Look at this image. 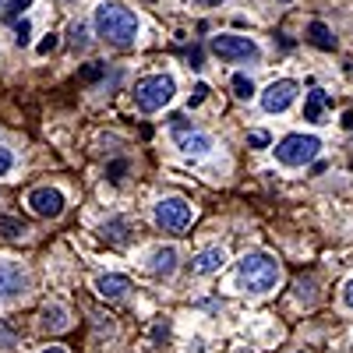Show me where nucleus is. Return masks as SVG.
I'll list each match as a JSON object with an SVG mask.
<instances>
[{
	"label": "nucleus",
	"mask_w": 353,
	"mask_h": 353,
	"mask_svg": "<svg viewBox=\"0 0 353 353\" xmlns=\"http://www.w3.org/2000/svg\"><path fill=\"white\" fill-rule=\"evenodd\" d=\"M176 141H181V149L188 156H205L212 149V138L209 134H201V131H191V134H176Z\"/></svg>",
	"instance_id": "nucleus-13"
},
{
	"label": "nucleus",
	"mask_w": 353,
	"mask_h": 353,
	"mask_svg": "<svg viewBox=\"0 0 353 353\" xmlns=\"http://www.w3.org/2000/svg\"><path fill=\"white\" fill-rule=\"evenodd\" d=\"M11 166H14V159H11V152H8V149H0V176H4V173H8Z\"/></svg>",
	"instance_id": "nucleus-24"
},
{
	"label": "nucleus",
	"mask_w": 353,
	"mask_h": 353,
	"mask_svg": "<svg viewBox=\"0 0 353 353\" xmlns=\"http://www.w3.org/2000/svg\"><path fill=\"white\" fill-rule=\"evenodd\" d=\"M149 272H152V276H173V272H176V248H159V251H152Z\"/></svg>",
	"instance_id": "nucleus-11"
},
{
	"label": "nucleus",
	"mask_w": 353,
	"mask_h": 353,
	"mask_svg": "<svg viewBox=\"0 0 353 353\" xmlns=\"http://www.w3.org/2000/svg\"><path fill=\"white\" fill-rule=\"evenodd\" d=\"M43 325L53 329V332L68 329V314H64V307H46V311H43Z\"/></svg>",
	"instance_id": "nucleus-17"
},
{
	"label": "nucleus",
	"mask_w": 353,
	"mask_h": 353,
	"mask_svg": "<svg viewBox=\"0 0 353 353\" xmlns=\"http://www.w3.org/2000/svg\"><path fill=\"white\" fill-rule=\"evenodd\" d=\"M96 32L110 43V46H117V50H128V46H134V39H138V18H134V11L131 8H124V4H113V0H103V4L96 8Z\"/></svg>",
	"instance_id": "nucleus-1"
},
{
	"label": "nucleus",
	"mask_w": 353,
	"mask_h": 353,
	"mask_svg": "<svg viewBox=\"0 0 353 353\" xmlns=\"http://www.w3.org/2000/svg\"><path fill=\"white\" fill-rule=\"evenodd\" d=\"M96 290L103 293L106 301H117V297H124V293L131 290V279L128 276H99Z\"/></svg>",
	"instance_id": "nucleus-12"
},
{
	"label": "nucleus",
	"mask_w": 353,
	"mask_h": 353,
	"mask_svg": "<svg viewBox=\"0 0 353 353\" xmlns=\"http://www.w3.org/2000/svg\"><path fill=\"white\" fill-rule=\"evenodd\" d=\"M128 230H131V219H110V223H103V241L124 244L128 241Z\"/></svg>",
	"instance_id": "nucleus-16"
},
{
	"label": "nucleus",
	"mask_w": 353,
	"mask_h": 353,
	"mask_svg": "<svg viewBox=\"0 0 353 353\" xmlns=\"http://www.w3.org/2000/svg\"><path fill=\"white\" fill-rule=\"evenodd\" d=\"M223 261H226V251L223 248H205V251H198L191 258V272L194 276H212V272L223 269Z\"/></svg>",
	"instance_id": "nucleus-10"
},
{
	"label": "nucleus",
	"mask_w": 353,
	"mask_h": 353,
	"mask_svg": "<svg viewBox=\"0 0 353 353\" xmlns=\"http://www.w3.org/2000/svg\"><path fill=\"white\" fill-rule=\"evenodd\" d=\"M205 96H209V85H198V88H194V96H191V106L205 103Z\"/></svg>",
	"instance_id": "nucleus-26"
},
{
	"label": "nucleus",
	"mask_w": 353,
	"mask_h": 353,
	"mask_svg": "<svg viewBox=\"0 0 353 353\" xmlns=\"http://www.w3.org/2000/svg\"><path fill=\"white\" fill-rule=\"evenodd\" d=\"M343 301H346V307H353V279L343 286Z\"/></svg>",
	"instance_id": "nucleus-30"
},
{
	"label": "nucleus",
	"mask_w": 353,
	"mask_h": 353,
	"mask_svg": "<svg viewBox=\"0 0 353 353\" xmlns=\"http://www.w3.org/2000/svg\"><path fill=\"white\" fill-rule=\"evenodd\" d=\"M57 50V36H46L43 43H39V53H53Z\"/></svg>",
	"instance_id": "nucleus-28"
},
{
	"label": "nucleus",
	"mask_w": 353,
	"mask_h": 353,
	"mask_svg": "<svg viewBox=\"0 0 353 353\" xmlns=\"http://www.w3.org/2000/svg\"><path fill=\"white\" fill-rule=\"evenodd\" d=\"M43 353H64L61 346H50V350H43Z\"/></svg>",
	"instance_id": "nucleus-32"
},
{
	"label": "nucleus",
	"mask_w": 353,
	"mask_h": 353,
	"mask_svg": "<svg viewBox=\"0 0 353 353\" xmlns=\"http://www.w3.org/2000/svg\"><path fill=\"white\" fill-rule=\"evenodd\" d=\"M28 290V272L21 269L18 261L0 258V301H14Z\"/></svg>",
	"instance_id": "nucleus-8"
},
{
	"label": "nucleus",
	"mask_w": 353,
	"mask_h": 353,
	"mask_svg": "<svg viewBox=\"0 0 353 353\" xmlns=\"http://www.w3.org/2000/svg\"><path fill=\"white\" fill-rule=\"evenodd\" d=\"M71 39H74V46H85L88 39H85V28L81 25H71Z\"/></svg>",
	"instance_id": "nucleus-25"
},
{
	"label": "nucleus",
	"mask_w": 353,
	"mask_h": 353,
	"mask_svg": "<svg viewBox=\"0 0 353 353\" xmlns=\"http://www.w3.org/2000/svg\"><path fill=\"white\" fill-rule=\"evenodd\" d=\"M25 8H32V0H11V4H8V11H4V18H18Z\"/></svg>",
	"instance_id": "nucleus-20"
},
{
	"label": "nucleus",
	"mask_w": 353,
	"mask_h": 353,
	"mask_svg": "<svg viewBox=\"0 0 353 353\" xmlns=\"http://www.w3.org/2000/svg\"><path fill=\"white\" fill-rule=\"evenodd\" d=\"M28 205H32V212L43 216V219H57L64 212V194L57 188H36L28 194Z\"/></svg>",
	"instance_id": "nucleus-9"
},
{
	"label": "nucleus",
	"mask_w": 353,
	"mask_h": 353,
	"mask_svg": "<svg viewBox=\"0 0 353 353\" xmlns=\"http://www.w3.org/2000/svg\"><path fill=\"white\" fill-rule=\"evenodd\" d=\"M106 173H110V181H113V184H117V181H124V173H128V163H124V159H121V163H113V166H110Z\"/></svg>",
	"instance_id": "nucleus-21"
},
{
	"label": "nucleus",
	"mask_w": 353,
	"mask_h": 353,
	"mask_svg": "<svg viewBox=\"0 0 353 353\" xmlns=\"http://www.w3.org/2000/svg\"><path fill=\"white\" fill-rule=\"evenodd\" d=\"M212 53L219 57V61H226V64H244V61H258L261 57L258 43L248 39V36H216L212 39Z\"/></svg>",
	"instance_id": "nucleus-6"
},
{
	"label": "nucleus",
	"mask_w": 353,
	"mask_h": 353,
	"mask_svg": "<svg viewBox=\"0 0 353 353\" xmlns=\"http://www.w3.org/2000/svg\"><path fill=\"white\" fill-rule=\"evenodd\" d=\"M173 92H176V81L170 74H149V78H141L134 85V103L145 113H156L173 99Z\"/></svg>",
	"instance_id": "nucleus-3"
},
{
	"label": "nucleus",
	"mask_w": 353,
	"mask_h": 353,
	"mask_svg": "<svg viewBox=\"0 0 353 353\" xmlns=\"http://www.w3.org/2000/svg\"><path fill=\"white\" fill-rule=\"evenodd\" d=\"M103 71H106V64H99V61H96L92 68H85V71H81V81H96Z\"/></svg>",
	"instance_id": "nucleus-22"
},
{
	"label": "nucleus",
	"mask_w": 353,
	"mask_h": 353,
	"mask_svg": "<svg viewBox=\"0 0 353 353\" xmlns=\"http://www.w3.org/2000/svg\"><path fill=\"white\" fill-rule=\"evenodd\" d=\"M188 61H191V68H201V50H198V46L188 50Z\"/></svg>",
	"instance_id": "nucleus-29"
},
{
	"label": "nucleus",
	"mask_w": 353,
	"mask_h": 353,
	"mask_svg": "<svg viewBox=\"0 0 353 353\" xmlns=\"http://www.w3.org/2000/svg\"><path fill=\"white\" fill-rule=\"evenodd\" d=\"M307 43L318 46V50H336V36L325 21H311L307 25Z\"/></svg>",
	"instance_id": "nucleus-14"
},
{
	"label": "nucleus",
	"mask_w": 353,
	"mask_h": 353,
	"mask_svg": "<svg viewBox=\"0 0 353 353\" xmlns=\"http://www.w3.org/2000/svg\"><path fill=\"white\" fill-rule=\"evenodd\" d=\"M279 283V261L265 251H251L237 261V286L251 297H261Z\"/></svg>",
	"instance_id": "nucleus-2"
},
{
	"label": "nucleus",
	"mask_w": 353,
	"mask_h": 353,
	"mask_svg": "<svg viewBox=\"0 0 353 353\" xmlns=\"http://www.w3.org/2000/svg\"><path fill=\"white\" fill-rule=\"evenodd\" d=\"M233 92H237V99H251L254 96V85L248 74H233Z\"/></svg>",
	"instance_id": "nucleus-19"
},
{
	"label": "nucleus",
	"mask_w": 353,
	"mask_h": 353,
	"mask_svg": "<svg viewBox=\"0 0 353 353\" xmlns=\"http://www.w3.org/2000/svg\"><path fill=\"white\" fill-rule=\"evenodd\" d=\"M297 92H301V85H297V81H290V78L272 81V85L261 92V110H265V113H283V110H290V106H293Z\"/></svg>",
	"instance_id": "nucleus-7"
},
{
	"label": "nucleus",
	"mask_w": 353,
	"mask_h": 353,
	"mask_svg": "<svg viewBox=\"0 0 353 353\" xmlns=\"http://www.w3.org/2000/svg\"><path fill=\"white\" fill-rule=\"evenodd\" d=\"M152 219L166 233H184L191 226V219H194V209H191L184 198H163L156 209H152Z\"/></svg>",
	"instance_id": "nucleus-5"
},
{
	"label": "nucleus",
	"mask_w": 353,
	"mask_h": 353,
	"mask_svg": "<svg viewBox=\"0 0 353 353\" xmlns=\"http://www.w3.org/2000/svg\"><path fill=\"white\" fill-rule=\"evenodd\" d=\"M0 233H4V237H21V233H28V226L14 216H0Z\"/></svg>",
	"instance_id": "nucleus-18"
},
{
	"label": "nucleus",
	"mask_w": 353,
	"mask_h": 353,
	"mask_svg": "<svg viewBox=\"0 0 353 353\" xmlns=\"http://www.w3.org/2000/svg\"><path fill=\"white\" fill-rule=\"evenodd\" d=\"M201 4H205V8H219V4H223V0H201Z\"/></svg>",
	"instance_id": "nucleus-31"
},
{
	"label": "nucleus",
	"mask_w": 353,
	"mask_h": 353,
	"mask_svg": "<svg viewBox=\"0 0 353 353\" xmlns=\"http://www.w3.org/2000/svg\"><path fill=\"white\" fill-rule=\"evenodd\" d=\"M318 149H321V141L314 134H286L276 145V159L283 166H307L318 159Z\"/></svg>",
	"instance_id": "nucleus-4"
},
{
	"label": "nucleus",
	"mask_w": 353,
	"mask_h": 353,
	"mask_svg": "<svg viewBox=\"0 0 353 353\" xmlns=\"http://www.w3.org/2000/svg\"><path fill=\"white\" fill-rule=\"evenodd\" d=\"M325 103H329V96L321 92V88H311V96H307V103H304V121L318 124V121H321V110H325Z\"/></svg>",
	"instance_id": "nucleus-15"
},
{
	"label": "nucleus",
	"mask_w": 353,
	"mask_h": 353,
	"mask_svg": "<svg viewBox=\"0 0 353 353\" xmlns=\"http://www.w3.org/2000/svg\"><path fill=\"white\" fill-rule=\"evenodd\" d=\"M251 145H254V149H265V145H269V134H265V131H254V134H251Z\"/></svg>",
	"instance_id": "nucleus-27"
},
{
	"label": "nucleus",
	"mask_w": 353,
	"mask_h": 353,
	"mask_svg": "<svg viewBox=\"0 0 353 353\" xmlns=\"http://www.w3.org/2000/svg\"><path fill=\"white\" fill-rule=\"evenodd\" d=\"M14 39H18V46H25V43H28V21H18V28H14Z\"/></svg>",
	"instance_id": "nucleus-23"
}]
</instances>
